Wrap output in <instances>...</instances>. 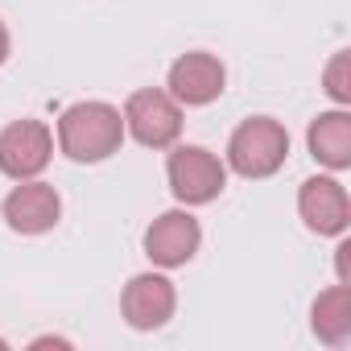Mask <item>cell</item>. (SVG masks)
Returning a JSON list of instances; mask_svg holds the SVG:
<instances>
[{
	"instance_id": "obj_1",
	"label": "cell",
	"mask_w": 351,
	"mask_h": 351,
	"mask_svg": "<svg viewBox=\"0 0 351 351\" xmlns=\"http://www.w3.org/2000/svg\"><path fill=\"white\" fill-rule=\"evenodd\" d=\"M124 145V116L104 99L71 104L58 116V149L79 165H99Z\"/></svg>"
},
{
	"instance_id": "obj_2",
	"label": "cell",
	"mask_w": 351,
	"mask_h": 351,
	"mask_svg": "<svg viewBox=\"0 0 351 351\" xmlns=\"http://www.w3.org/2000/svg\"><path fill=\"white\" fill-rule=\"evenodd\" d=\"M289 157V132L273 116H248L228 141V169L240 178H273Z\"/></svg>"
},
{
	"instance_id": "obj_3",
	"label": "cell",
	"mask_w": 351,
	"mask_h": 351,
	"mask_svg": "<svg viewBox=\"0 0 351 351\" xmlns=\"http://www.w3.org/2000/svg\"><path fill=\"white\" fill-rule=\"evenodd\" d=\"M165 178H169V191L182 207H203V203H215L223 195L228 165L203 145H169Z\"/></svg>"
},
{
	"instance_id": "obj_4",
	"label": "cell",
	"mask_w": 351,
	"mask_h": 351,
	"mask_svg": "<svg viewBox=\"0 0 351 351\" xmlns=\"http://www.w3.org/2000/svg\"><path fill=\"white\" fill-rule=\"evenodd\" d=\"M124 132L145 149H169L182 136V104L161 87H141L124 104Z\"/></svg>"
},
{
	"instance_id": "obj_5",
	"label": "cell",
	"mask_w": 351,
	"mask_h": 351,
	"mask_svg": "<svg viewBox=\"0 0 351 351\" xmlns=\"http://www.w3.org/2000/svg\"><path fill=\"white\" fill-rule=\"evenodd\" d=\"M54 157V132L42 120H13L0 128V173L13 182L38 178Z\"/></svg>"
},
{
	"instance_id": "obj_6",
	"label": "cell",
	"mask_w": 351,
	"mask_h": 351,
	"mask_svg": "<svg viewBox=\"0 0 351 351\" xmlns=\"http://www.w3.org/2000/svg\"><path fill=\"white\" fill-rule=\"evenodd\" d=\"M120 310L132 330H161L173 318V310H178V289H173L165 273H141L124 285Z\"/></svg>"
},
{
	"instance_id": "obj_7",
	"label": "cell",
	"mask_w": 351,
	"mask_h": 351,
	"mask_svg": "<svg viewBox=\"0 0 351 351\" xmlns=\"http://www.w3.org/2000/svg\"><path fill=\"white\" fill-rule=\"evenodd\" d=\"M0 215H5V223L17 232V236H42L50 232L58 219H62V199L50 182H38V178H25L17 182L5 203H0Z\"/></svg>"
},
{
	"instance_id": "obj_8",
	"label": "cell",
	"mask_w": 351,
	"mask_h": 351,
	"mask_svg": "<svg viewBox=\"0 0 351 351\" xmlns=\"http://www.w3.org/2000/svg\"><path fill=\"white\" fill-rule=\"evenodd\" d=\"M165 87H169V95L178 99L182 108H207V104H215L223 95L228 71H223V62L215 54L191 50V54H182L178 62L169 66V83Z\"/></svg>"
},
{
	"instance_id": "obj_9",
	"label": "cell",
	"mask_w": 351,
	"mask_h": 351,
	"mask_svg": "<svg viewBox=\"0 0 351 351\" xmlns=\"http://www.w3.org/2000/svg\"><path fill=\"white\" fill-rule=\"evenodd\" d=\"M199 244H203V228L191 211H165L145 232V256L161 269H182L186 261H195Z\"/></svg>"
},
{
	"instance_id": "obj_10",
	"label": "cell",
	"mask_w": 351,
	"mask_h": 351,
	"mask_svg": "<svg viewBox=\"0 0 351 351\" xmlns=\"http://www.w3.org/2000/svg\"><path fill=\"white\" fill-rule=\"evenodd\" d=\"M298 215L314 236H343L351 223V199L335 178H306L298 191Z\"/></svg>"
},
{
	"instance_id": "obj_11",
	"label": "cell",
	"mask_w": 351,
	"mask_h": 351,
	"mask_svg": "<svg viewBox=\"0 0 351 351\" xmlns=\"http://www.w3.org/2000/svg\"><path fill=\"white\" fill-rule=\"evenodd\" d=\"M306 145H310V157L326 169H347L351 165V116L343 108L335 112H318L310 120V132H306Z\"/></svg>"
},
{
	"instance_id": "obj_12",
	"label": "cell",
	"mask_w": 351,
	"mask_h": 351,
	"mask_svg": "<svg viewBox=\"0 0 351 351\" xmlns=\"http://www.w3.org/2000/svg\"><path fill=\"white\" fill-rule=\"evenodd\" d=\"M310 326L326 347H343L351 339V285H330L310 306Z\"/></svg>"
},
{
	"instance_id": "obj_13",
	"label": "cell",
	"mask_w": 351,
	"mask_h": 351,
	"mask_svg": "<svg viewBox=\"0 0 351 351\" xmlns=\"http://www.w3.org/2000/svg\"><path fill=\"white\" fill-rule=\"evenodd\" d=\"M322 87H326V95H330L339 108L351 104V54H347V50H339V54L326 62V71H322Z\"/></svg>"
},
{
	"instance_id": "obj_14",
	"label": "cell",
	"mask_w": 351,
	"mask_h": 351,
	"mask_svg": "<svg viewBox=\"0 0 351 351\" xmlns=\"http://www.w3.org/2000/svg\"><path fill=\"white\" fill-rule=\"evenodd\" d=\"M9 50H13V38H9V29H5V21H0V66L9 62Z\"/></svg>"
}]
</instances>
